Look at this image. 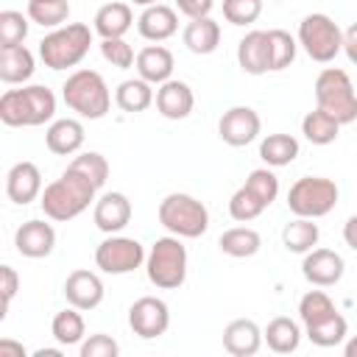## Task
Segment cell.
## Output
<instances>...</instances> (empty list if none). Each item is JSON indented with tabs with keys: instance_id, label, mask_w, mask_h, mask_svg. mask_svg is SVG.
Listing matches in <instances>:
<instances>
[{
	"instance_id": "1",
	"label": "cell",
	"mask_w": 357,
	"mask_h": 357,
	"mask_svg": "<svg viewBox=\"0 0 357 357\" xmlns=\"http://www.w3.org/2000/svg\"><path fill=\"white\" fill-rule=\"evenodd\" d=\"M95 192H98V187L84 173H78L67 165V170L42 190L39 206H42L45 218L67 223V220L78 218L84 209H89V204L95 201Z\"/></svg>"
},
{
	"instance_id": "2",
	"label": "cell",
	"mask_w": 357,
	"mask_h": 357,
	"mask_svg": "<svg viewBox=\"0 0 357 357\" xmlns=\"http://www.w3.org/2000/svg\"><path fill=\"white\" fill-rule=\"evenodd\" d=\"M53 114H56V95L42 84L6 89L0 95V120L8 128L45 126L47 120H53Z\"/></svg>"
},
{
	"instance_id": "3",
	"label": "cell",
	"mask_w": 357,
	"mask_h": 357,
	"mask_svg": "<svg viewBox=\"0 0 357 357\" xmlns=\"http://www.w3.org/2000/svg\"><path fill=\"white\" fill-rule=\"evenodd\" d=\"M92 31L84 22H67L53 28L47 36H42L39 42V59L45 61V67L50 70H70L78 67L84 61V56L89 53L92 45Z\"/></svg>"
},
{
	"instance_id": "4",
	"label": "cell",
	"mask_w": 357,
	"mask_h": 357,
	"mask_svg": "<svg viewBox=\"0 0 357 357\" xmlns=\"http://www.w3.org/2000/svg\"><path fill=\"white\" fill-rule=\"evenodd\" d=\"M61 98H64L67 109H73L84 120H100L109 114V106H112V92H109L103 75L95 70H75L64 81Z\"/></svg>"
},
{
	"instance_id": "5",
	"label": "cell",
	"mask_w": 357,
	"mask_h": 357,
	"mask_svg": "<svg viewBox=\"0 0 357 357\" xmlns=\"http://www.w3.org/2000/svg\"><path fill=\"white\" fill-rule=\"evenodd\" d=\"M145 273H148V282L159 290L181 287L187 279V248L181 237L176 234L159 237L145 257Z\"/></svg>"
},
{
	"instance_id": "6",
	"label": "cell",
	"mask_w": 357,
	"mask_h": 357,
	"mask_svg": "<svg viewBox=\"0 0 357 357\" xmlns=\"http://www.w3.org/2000/svg\"><path fill=\"white\" fill-rule=\"evenodd\" d=\"M159 223L176 237L195 240L209 229V209L190 192H170L159 201Z\"/></svg>"
},
{
	"instance_id": "7",
	"label": "cell",
	"mask_w": 357,
	"mask_h": 357,
	"mask_svg": "<svg viewBox=\"0 0 357 357\" xmlns=\"http://www.w3.org/2000/svg\"><path fill=\"white\" fill-rule=\"evenodd\" d=\"M315 103L326 114H332L340 126H349L357 120V92L346 70L326 67L315 78Z\"/></svg>"
},
{
	"instance_id": "8",
	"label": "cell",
	"mask_w": 357,
	"mask_h": 357,
	"mask_svg": "<svg viewBox=\"0 0 357 357\" xmlns=\"http://www.w3.org/2000/svg\"><path fill=\"white\" fill-rule=\"evenodd\" d=\"M340 190L332 178L324 176H301L287 192V209L296 218H324L337 206Z\"/></svg>"
},
{
	"instance_id": "9",
	"label": "cell",
	"mask_w": 357,
	"mask_h": 357,
	"mask_svg": "<svg viewBox=\"0 0 357 357\" xmlns=\"http://www.w3.org/2000/svg\"><path fill=\"white\" fill-rule=\"evenodd\" d=\"M298 45L312 61L329 64L343 50V31L329 14L315 11L298 22Z\"/></svg>"
},
{
	"instance_id": "10",
	"label": "cell",
	"mask_w": 357,
	"mask_h": 357,
	"mask_svg": "<svg viewBox=\"0 0 357 357\" xmlns=\"http://www.w3.org/2000/svg\"><path fill=\"white\" fill-rule=\"evenodd\" d=\"M145 257L148 254H145L142 243L134 240V237H123V234H109L95 248V265L103 273H112V276H123V273H131V271L142 268Z\"/></svg>"
},
{
	"instance_id": "11",
	"label": "cell",
	"mask_w": 357,
	"mask_h": 357,
	"mask_svg": "<svg viewBox=\"0 0 357 357\" xmlns=\"http://www.w3.org/2000/svg\"><path fill=\"white\" fill-rule=\"evenodd\" d=\"M128 326L134 335H139L142 340H153L162 337L170 326V310L162 298L156 296H142L128 307Z\"/></svg>"
},
{
	"instance_id": "12",
	"label": "cell",
	"mask_w": 357,
	"mask_h": 357,
	"mask_svg": "<svg viewBox=\"0 0 357 357\" xmlns=\"http://www.w3.org/2000/svg\"><path fill=\"white\" fill-rule=\"evenodd\" d=\"M259 128H262V120L251 106H231L218 120V137L231 148H243L254 142L259 137Z\"/></svg>"
},
{
	"instance_id": "13",
	"label": "cell",
	"mask_w": 357,
	"mask_h": 357,
	"mask_svg": "<svg viewBox=\"0 0 357 357\" xmlns=\"http://www.w3.org/2000/svg\"><path fill=\"white\" fill-rule=\"evenodd\" d=\"M343 271H346V262L332 248H312L304 254V262H301V273L312 287L337 284L343 279Z\"/></svg>"
},
{
	"instance_id": "14",
	"label": "cell",
	"mask_w": 357,
	"mask_h": 357,
	"mask_svg": "<svg viewBox=\"0 0 357 357\" xmlns=\"http://www.w3.org/2000/svg\"><path fill=\"white\" fill-rule=\"evenodd\" d=\"M14 248H17V254H22L28 259H42V257L53 254V248H56V229L39 218L25 220L14 231Z\"/></svg>"
},
{
	"instance_id": "15",
	"label": "cell",
	"mask_w": 357,
	"mask_h": 357,
	"mask_svg": "<svg viewBox=\"0 0 357 357\" xmlns=\"http://www.w3.org/2000/svg\"><path fill=\"white\" fill-rule=\"evenodd\" d=\"M103 296H106V287H103V282H100V276L95 271L78 268L64 282V298H67V304L78 307L81 312L95 310L103 301Z\"/></svg>"
},
{
	"instance_id": "16",
	"label": "cell",
	"mask_w": 357,
	"mask_h": 357,
	"mask_svg": "<svg viewBox=\"0 0 357 357\" xmlns=\"http://www.w3.org/2000/svg\"><path fill=\"white\" fill-rule=\"evenodd\" d=\"M131 201L126 192H103L98 201H95V212H92V220L95 226L103 231V234H117L128 226L131 220Z\"/></svg>"
},
{
	"instance_id": "17",
	"label": "cell",
	"mask_w": 357,
	"mask_h": 357,
	"mask_svg": "<svg viewBox=\"0 0 357 357\" xmlns=\"http://www.w3.org/2000/svg\"><path fill=\"white\" fill-rule=\"evenodd\" d=\"M6 195H8V201H14L20 206L36 201L42 195V173H39V167L33 162H28V159L17 162L6 176Z\"/></svg>"
},
{
	"instance_id": "18",
	"label": "cell",
	"mask_w": 357,
	"mask_h": 357,
	"mask_svg": "<svg viewBox=\"0 0 357 357\" xmlns=\"http://www.w3.org/2000/svg\"><path fill=\"white\" fill-rule=\"evenodd\" d=\"M153 103H156V109H159L162 117H167V120H184V117H190V112L195 106V95H192L190 84H184L178 78H170V81L159 84Z\"/></svg>"
},
{
	"instance_id": "19",
	"label": "cell",
	"mask_w": 357,
	"mask_h": 357,
	"mask_svg": "<svg viewBox=\"0 0 357 357\" xmlns=\"http://www.w3.org/2000/svg\"><path fill=\"white\" fill-rule=\"evenodd\" d=\"M237 64L248 75H262L271 70V42L268 31H248L237 42Z\"/></svg>"
},
{
	"instance_id": "20",
	"label": "cell",
	"mask_w": 357,
	"mask_h": 357,
	"mask_svg": "<svg viewBox=\"0 0 357 357\" xmlns=\"http://www.w3.org/2000/svg\"><path fill=\"white\" fill-rule=\"evenodd\" d=\"M86 139V131H84V123L75 120V117H61V120H53L45 131V145L50 153L56 156H73L81 151Z\"/></svg>"
},
{
	"instance_id": "21",
	"label": "cell",
	"mask_w": 357,
	"mask_h": 357,
	"mask_svg": "<svg viewBox=\"0 0 357 357\" xmlns=\"http://www.w3.org/2000/svg\"><path fill=\"white\" fill-rule=\"evenodd\" d=\"M137 31H139V36L148 39V42H165V39H170V36L178 31L176 8L162 6V3L145 6V11L137 17Z\"/></svg>"
},
{
	"instance_id": "22",
	"label": "cell",
	"mask_w": 357,
	"mask_h": 357,
	"mask_svg": "<svg viewBox=\"0 0 357 357\" xmlns=\"http://www.w3.org/2000/svg\"><path fill=\"white\" fill-rule=\"evenodd\" d=\"M134 67H137V75L139 78H145L148 84H156L159 86V84L170 81L173 67H176V59H173V53L165 45H148V47H142L137 53Z\"/></svg>"
},
{
	"instance_id": "23",
	"label": "cell",
	"mask_w": 357,
	"mask_h": 357,
	"mask_svg": "<svg viewBox=\"0 0 357 357\" xmlns=\"http://www.w3.org/2000/svg\"><path fill=\"white\" fill-rule=\"evenodd\" d=\"M262 329L251 321V318H234L226 329H223V349L234 357H251L259 351L262 346Z\"/></svg>"
},
{
	"instance_id": "24",
	"label": "cell",
	"mask_w": 357,
	"mask_h": 357,
	"mask_svg": "<svg viewBox=\"0 0 357 357\" xmlns=\"http://www.w3.org/2000/svg\"><path fill=\"white\" fill-rule=\"evenodd\" d=\"M92 22H95L92 28H95V33L100 39H120V36L128 33V28L134 22V14H131V6L128 3L114 0V3L100 6Z\"/></svg>"
},
{
	"instance_id": "25",
	"label": "cell",
	"mask_w": 357,
	"mask_h": 357,
	"mask_svg": "<svg viewBox=\"0 0 357 357\" xmlns=\"http://www.w3.org/2000/svg\"><path fill=\"white\" fill-rule=\"evenodd\" d=\"M181 36H184V45H187L190 53L209 56L220 45V25L212 17H195V20L187 22V28H184Z\"/></svg>"
},
{
	"instance_id": "26",
	"label": "cell",
	"mask_w": 357,
	"mask_h": 357,
	"mask_svg": "<svg viewBox=\"0 0 357 357\" xmlns=\"http://www.w3.org/2000/svg\"><path fill=\"white\" fill-rule=\"evenodd\" d=\"M36 70V59L25 45L0 47V81L3 84H25Z\"/></svg>"
},
{
	"instance_id": "27",
	"label": "cell",
	"mask_w": 357,
	"mask_h": 357,
	"mask_svg": "<svg viewBox=\"0 0 357 357\" xmlns=\"http://www.w3.org/2000/svg\"><path fill=\"white\" fill-rule=\"evenodd\" d=\"M218 248H220L226 257L245 259V257H254V254L262 248V237H259V231L251 229V226H234V229H226V231L218 237Z\"/></svg>"
},
{
	"instance_id": "28",
	"label": "cell",
	"mask_w": 357,
	"mask_h": 357,
	"mask_svg": "<svg viewBox=\"0 0 357 357\" xmlns=\"http://www.w3.org/2000/svg\"><path fill=\"white\" fill-rule=\"evenodd\" d=\"M153 100H156L153 84H148L145 78H128V81H123V84L114 89V103H117L123 112H128V114L145 112Z\"/></svg>"
},
{
	"instance_id": "29",
	"label": "cell",
	"mask_w": 357,
	"mask_h": 357,
	"mask_svg": "<svg viewBox=\"0 0 357 357\" xmlns=\"http://www.w3.org/2000/svg\"><path fill=\"white\" fill-rule=\"evenodd\" d=\"M321 229L312 218H293L290 223H284L282 229V245L293 254H307L318 245Z\"/></svg>"
},
{
	"instance_id": "30",
	"label": "cell",
	"mask_w": 357,
	"mask_h": 357,
	"mask_svg": "<svg viewBox=\"0 0 357 357\" xmlns=\"http://www.w3.org/2000/svg\"><path fill=\"white\" fill-rule=\"evenodd\" d=\"M262 337H265V343H268L271 351H276V354H290V351H296L298 343H301V329H298V324H296L293 318L279 315V318H273V321L265 326Z\"/></svg>"
},
{
	"instance_id": "31",
	"label": "cell",
	"mask_w": 357,
	"mask_h": 357,
	"mask_svg": "<svg viewBox=\"0 0 357 357\" xmlns=\"http://www.w3.org/2000/svg\"><path fill=\"white\" fill-rule=\"evenodd\" d=\"M298 139L290 134H268L259 142V159L268 167H284L298 156Z\"/></svg>"
},
{
	"instance_id": "32",
	"label": "cell",
	"mask_w": 357,
	"mask_h": 357,
	"mask_svg": "<svg viewBox=\"0 0 357 357\" xmlns=\"http://www.w3.org/2000/svg\"><path fill=\"white\" fill-rule=\"evenodd\" d=\"M337 131H340V123L332 114H326L324 109H318V106L312 112H307L304 120H301V134L312 145H332L337 139Z\"/></svg>"
},
{
	"instance_id": "33",
	"label": "cell",
	"mask_w": 357,
	"mask_h": 357,
	"mask_svg": "<svg viewBox=\"0 0 357 357\" xmlns=\"http://www.w3.org/2000/svg\"><path fill=\"white\" fill-rule=\"evenodd\" d=\"M50 332L56 337L59 346H78L86 335V326H84V318H81V310L78 307H67L61 312L53 315V324H50Z\"/></svg>"
},
{
	"instance_id": "34",
	"label": "cell",
	"mask_w": 357,
	"mask_h": 357,
	"mask_svg": "<svg viewBox=\"0 0 357 357\" xmlns=\"http://www.w3.org/2000/svg\"><path fill=\"white\" fill-rule=\"evenodd\" d=\"M304 335L310 337V343H315L321 349H329V346L343 343V337L349 335V324H346V318L340 312H335V315H329V318H324L318 324L304 326Z\"/></svg>"
},
{
	"instance_id": "35",
	"label": "cell",
	"mask_w": 357,
	"mask_h": 357,
	"mask_svg": "<svg viewBox=\"0 0 357 357\" xmlns=\"http://www.w3.org/2000/svg\"><path fill=\"white\" fill-rule=\"evenodd\" d=\"M335 312H337V307H335V301L324 290H310L298 301V318H301L304 326L318 324V321H324V318H329Z\"/></svg>"
},
{
	"instance_id": "36",
	"label": "cell",
	"mask_w": 357,
	"mask_h": 357,
	"mask_svg": "<svg viewBox=\"0 0 357 357\" xmlns=\"http://www.w3.org/2000/svg\"><path fill=\"white\" fill-rule=\"evenodd\" d=\"M28 17H31V22H36V25H42V28H59V25H67L70 3H67V0L28 3Z\"/></svg>"
},
{
	"instance_id": "37",
	"label": "cell",
	"mask_w": 357,
	"mask_h": 357,
	"mask_svg": "<svg viewBox=\"0 0 357 357\" xmlns=\"http://www.w3.org/2000/svg\"><path fill=\"white\" fill-rule=\"evenodd\" d=\"M268 42H271V70H284L296 61V50H298V42L282 31V28H271L268 31Z\"/></svg>"
},
{
	"instance_id": "38",
	"label": "cell",
	"mask_w": 357,
	"mask_h": 357,
	"mask_svg": "<svg viewBox=\"0 0 357 357\" xmlns=\"http://www.w3.org/2000/svg\"><path fill=\"white\" fill-rule=\"evenodd\" d=\"M28 20L22 11H0V47H17L28 36Z\"/></svg>"
},
{
	"instance_id": "39",
	"label": "cell",
	"mask_w": 357,
	"mask_h": 357,
	"mask_svg": "<svg viewBox=\"0 0 357 357\" xmlns=\"http://www.w3.org/2000/svg\"><path fill=\"white\" fill-rule=\"evenodd\" d=\"M265 209H268V206H265V204L254 195V190H248L245 184H243L240 190H234V195L229 198V215H231L234 220H240V223H248V220L259 218Z\"/></svg>"
},
{
	"instance_id": "40",
	"label": "cell",
	"mask_w": 357,
	"mask_h": 357,
	"mask_svg": "<svg viewBox=\"0 0 357 357\" xmlns=\"http://www.w3.org/2000/svg\"><path fill=\"white\" fill-rule=\"evenodd\" d=\"M70 167L78 170V173H84L98 190H100V187L106 184V178H109V162H106V156L98 153V151H84V153H78V156L70 162Z\"/></svg>"
},
{
	"instance_id": "41",
	"label": "cell",
	"mask_w": 357,
	"mask_h": 357,
	"mask_svg": "<svg viewBox=\"0 0 357 357\" xmlns=\"http://www.w3.org/2000/svg\"><path fill=\"white\" fill-rule=\"evenodd\" d=\"M245 187L254 190V195H257L265 206H271V204L276 201V195H279V178H276V173L268 170V167L251 170L248 178H245Z\"/></svg>"
},
{
	"instance_id": "42",
	"label": "cell",
	"mask_w": 357,
	"mask_h": 357,
	"mask_svg": "<svg viewBox=\"0 0 357 357\" xmlns=\"http://www.w3.org/2000/svg\"><path fill=\"white\" fill-rule=\"evenodd\" d=\"M262 14V0H223V17L231 25H251Z\"/></svg>"
},
{
	"instance_id": "43",
	"label": "cell",
	"mask_w": 357,
	"mask_h": 357,
	"mask_svg": "<svg viewBox=\"0 0 357 357\" xmlns=\"http://www.w3.org/2000/svg\"><path fill=\"white\" fill-rule=\"evenodd\" d=\"M100 56L112 64V67H117V70H128V67H134V61H137V56H134V47L120 36V39H100Z\"/></svg>"
},
{
	"instance_id": "44",
	"label": "cell",
	"mask_w": 357,
	"mask_h": 357,
	"mask_svg": "<svg viewBox=\"0 0 357 357\" xmlns=\"http://www.w3.org/2000/svg\"><path fill=\"white\" fill-rule=\"evenodd\" d=\"M120 354V346L112 335H89L86 340H81V357H117Z\"/></svg>"
},
{
	"instance_id": "45",
	"label": "cell",
	"mask_w": 357,
	"mask_h": 357,
	"mask_svg": "<svg viewBox=\"0 0 357 357\" xmlns=\"http://www.w3.org/2000/svg\"><path fill=\"white\" fill-rule=\"evenodd\" d=\"M17 290H20V276H17V271H14L11 265H3V268H0V296H3L0 318L8 315V307H11L14 296H17Z\"/></svg>"
},
{
	"instance_id": "46",
	"label": "cell",
	"mask_w": 357,
	"mask_h": 357,
	"mask_svg": "<svg viewBox=\"0 0 357 357\" xmlns=\"http://www.w3.org/2000/svg\"><path fill=\"white\" fill-rule=\"evenodd\" d=\"M176 6H178V11H181L184 17L195 20V17H209L215 0H176Z\"/></svg>"
},
{
	"instance_id": "47",
	"label": "cell",
	"mask_w": 357,
	"mask_h": 357,
	"mask_svg": "<svg viewBox=\"0 0 357 357\" xmlns=\"http://www.w3.org/2000/svg\"><path fill=\"white\" fill-rule=\"evenodd\" d=\"M343 53L351 64H357V22L343 31Z\"/></svg>"
},
{
	"instance_id": "48",
	"label": "cell",
	"mask_w": 357,
	"mask_h": 357,
	"mask_svg": "<svg viewBox=\"0 0 357 357\" xmlns=\"http://www.w3.org/2000/svg\"><path fill=\"white\" fill-rule=\"evenodd\" d=\"M28 351H25V346L22 343H17V340H11V337H3L0 340V357H25Z\"/></svg>"
},
{
	"instance_id": "49",
	"label": "cell",
	"mask_w": 357,
	"mask_h": 357,
	"mask_svg": "<svg viewBox=\"0 0 357 357\" xmlns=\"http://www.w3.org/2000/svg\"><path fill=\"white\" fill-rule=\"evenodd\" d=\"M343 240H346L349 248L357 251V215H351V218L343 223Z\"/></svg>"
},
{
	"instance_id": "50",
	"label": "cell",
	"mask_w": 357,
	"mask_h": 357,
	"mask_svg": "<svg viewBox=\"0 0 357 357\" xmlns=\"http://www.w3.org/2000/svg\"><path fill=\"white\" fill-rule=\"evenodd\" d=\"M343 351H346V357H357V335L346 340V349Z\"/></svg>"
},
{
	"instance_id": "51",
	"label": "cell",
	"mask_w": 357,
	"mask_h": 357,
	"mask_svg": "<svg viewBox=\"0 0 357 357\" xmlns=\"http://www.w3.org/2000/svg\"><path fill=\"white\" fill-rule=\"evenodd\" d=\"M33 357H61V351L59 349H39V351H33Z\"/></svg>"
},
{
	"instance_id": "52",
	"label": "cell",
	"mask_w": 357,
	"mask_h": 357,
	"mask_svg": "<svg viewBox=\"0 0 357 357\" xmlns=\"http://www.w3.org/2000/svg\"><path fill=\"white\" fill-rule=\"evenodd\" d=\"M131 3H134V6H153L156 0H131Z\"/></svg>"
},
{
	"instance_id": "53",
	"label": "cell",
	"mask_w": 357,
	"mask_h": 357,
	"mask_svg": "<svg viewBox=\"0 0 357 357\" xmlns=\"http://www.w3.org/2000/svg\"><path fill=\"white\" fill-rule=\"evenodd\" d=\"M28 3H47V0H28Z\"/></svg>"
}]
</instances>
